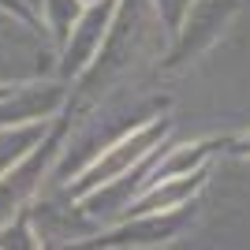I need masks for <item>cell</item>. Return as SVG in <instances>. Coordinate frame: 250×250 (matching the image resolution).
<instances>
[{"label": "cell", "mask_w": 250, "mask_h": 250, "mask_svg": "<svg viewBox=\"0 0 250 250\" xmlns=\"http://www.w3.org/2000/svg\"><path fill=\"white\" fill-rule=\"evenodd\" d=\"M161 135H165V127H135L131 135L116 138L112 146L101 149V157L86 168L83 183L71 187V198H83V194H90L94 187H101V183H108V179H116V176H124V172H131V168H138L142 157L153 153V142Z\"/></svg>", "instance_id": "obj_1"}, {"label": "cell", "mask_w": 250, "mask_h": 250, "mask_svg": "<svg viewBox=\"0 0 250 250\" xmlns=\"http://www.w3.org/2000/svg\"><path fill=\"white\" fill-rule=\"evenodd\" d=\"M116 11V0H94L90 8L79 15V22L71 26L67 42H63V75L83 71L86 63L97 56L104 34H108V19Z\"/></svg>", "instance_id": "obj_2"}, {"label": "cell", "mask_w": 250, "mask_h": 250, "mask_svg": "<svg viewBox=\"0 0 250 250\" xmlns=\"http://www.w3.org/2000/svg\"><path fill=\"white\" fill-rule=\"evenodd\" d=\"M60 131H63V127H56V135L42 146V153H26L15 168H8V172L0 176V224L11 220V213L22 206V198L38 187V176L45 172V165H49L52 153H56V138H60Z\"/></svg>", "instance_id": "obj_3"}, {"label": "cell", "mask_w": 250, "mask_h": 250, "mask_svg": "<svg viewBox=\"0 0 250 250\" xmlns=\"http://www.w3.org/2000/svg\"><path fill=\"white\" fill-rule=\"evenodd\" d=\"M63 104V86H22L0 97V127L38 124Z\"/></svg>", "instance_id": "obj_4"}, {"label": "cell", "mask_w": 250, "mask_h": 250, "mask_svg": "<svg viewBox=\"0 0 250 250\" xmlns=\"http://www.w3.org/2000/svg\"><path fill=\"white\" fill-rule=\"evenodd\" d=\"M42 135H45V124L42 127H26V131H4V127H0V176H4L8 168L19 165Z\"/></svg>", "instance_id": "obj_5"}, {"label": "cell", "mask_w": 250, "mask_h": 250, "mask_svg": "<svg viewBox=\"0 0 250 250\" xmlns=\"http://www.w3.org/2000/svg\"><path fill=\"white\" fill-rule=\"evenodd\" d=\"M45 15H49L52 34H56L60 42H67L71 26L79 22V15H83V0H45Z\"/></svg>", "instance_id": "obj_6"}, {"label": "cell", "mask_w": 250, "mask_h": 250, "mask_svg": "<svg viewBox=\"0 0 250 250\" xmlns=\"http://www.w3.org/2000/svg\"><path fill=\"white\" fill-rule=\"evenodd\" d=\"M187 4L190 0H157V8H161V15H165L172 26H179V15L187 11Z\"/></svg>", "instance_id": "obj_7"}, {"label": "cell", "mask_w": 250, "mask_h": 250, "mask_svg": "<svg viewBox=\"0 0 250 250\" xmlns=\"http://www.w3.org/2000/svg\"><path fill=\"white\" fill-rule=\"evenodd\" d=\"M4 94H8V90H4V86H0V97H4Z\"/></svg>", "instance_id": "obj_8"}, {"label": "cell", "mask_w": 250, "mask_h": 250, "mask_svg": "<svg viewBox=\"0 0 250 250\" xmlns=\"http://www.w3.org/2000/svg\"><path fill=\"white\" fill-rule=\"evenodd\" d=\"M83 4H94V0H83Z\"/></svg>", "instance_id": "obj_9"}]
</instances>
